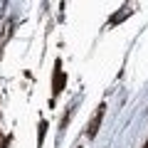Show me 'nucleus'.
<instances>
[{
	"instance_id": "nucleus-3",
	"label": "nucleus",
	"mask_w": 148,
	"mask_h": 148,
	"mask_svg": "<svg viewBox=\"0 0 148 148\" xmlns=\"http://www.w3.org/2000/svg\"><path fill=\"white\" fill-rule=\"evenodd\" d=\"M45 131H47V121H40V141H37V143H42V138H45Z\"/></svg>"
},
{
	"instance_id": "nucleus-4",
	"label": "nucleus",
	"mask_w": 148,
	"mask_h": 148,
	"mask_svg": "<svg viewBox=\"0 0 148 148\" xmlns=\"http://www.w3.org/2000/svg\"><path fill=\"white\" fill-rule=\"evenodd\" d=\"M146 148H148V146H146Z\"/></svg>"
},
{
	"instance_id": "nucleus-1",
	"label": "nucleus",
	"mask_w": 148,
	"mask_h": 148,
	"mask_svg": "<svg viewBox=\"0 0 148 148\" xmlns=\"http://www.w3.org/2000/svg\"><path fill=\"white\" fill-rule=\"evenodd\" d=\"M104 109H106L104 104H101L99 109H96V116L91 119L89 128H86V136H89V138H94V136H96V131H99V123H101V119H104Z\"/></svg>"
},
{
	"instance_id": "nucleus-2",
	"label": "nucleus",
	"mask_w": 148,
	"mask_h": 148,
	"mask_svg": "<svg viewBox=\"0 0 148 148\" xmlns=\"http://www.w3.org/2000/svg\"><path fill=\"white\" fill-rule=\"evenodd\" d=\"M59 67H62V64L57 62V74H54V94H59V91H62V86H64V72H62Z\"/></svg>"
}]
</instances>
